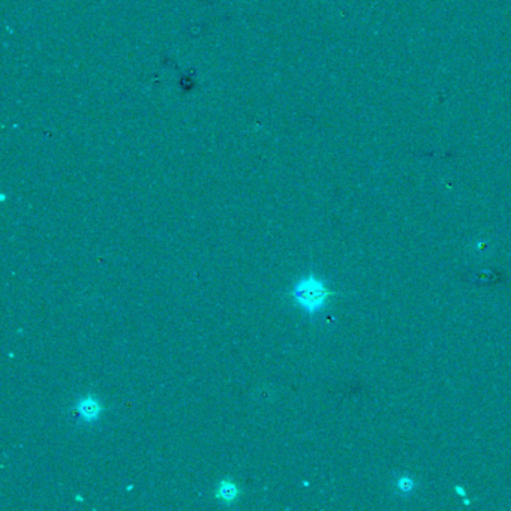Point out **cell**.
<instances>
[{
	"label": "cell",
	"instance_id": "1",
	"mask_svg": "<svg viewBox=\"0 0 511 511\" xmlns=\"http://www.w3.org/2000/svg\"><path fill=\"white\" fill-rule=\"evenodd\" d=\"M334 296L336 293L331 291L325 284V280L316 276L315 273H309L307 276L297 280L289 291L293 303L312 318L329 305Z\"/></svg>",
	"mask_w": 511,
	"mask_h": 511
},
{
	"label": "cell",
	"instance_id": "2",
	"mask_svg": "<svg viewBox=\"0 0 511 511\" xmlns=\"http://www.w3.org/2000/svg\"><path fill=\"white\" fill-rule=\"evenodd\" d=\"M105 411V407L101 403L98 398L93 394H87L86 398L80 399L75 405V412L84 423H93L99 420L101 414Z\"/></svg>",
	"mask_w": 511,
	"mask_h": 511
},
{
	"label": "cell",
	"instance_id": "3",
	"mask_svg": "<svg viewBox=\"0 0 511 511\" xmlns=\"http://www.w3.org/2000/svg\"><path fill=\"white\" fill-rule=\"evenodd\" d=\"M239 495H240L239 486H237L233 480L225 479L222 481H219L216 488V498L224 502V504L226 505L233 504V502H235L237 498H239Z\"/></svg>",
	"mask_w": 511,
	"mask_h": 511
},
{
	"label": "cell",
	"instance_id": "4",
	"mask_svg": "<svg viewBox=\"0 0 511 511\" xmlns=\"http://www.w3.org/2000/svg\"><path fill=\"white\" fill-rule=\"evenodd\" d=\"M393 483H394L396 490H398V493L402 496L412 495L414 490H416V488H417V481L414 480L411 475H407V474L394 475Z\"/></svg>",
	"mask_w": 511,
	"mask_h": 511
},
{
	"label": "cell",
	"instance_id": "5",
	"mask_svg": "<svg viewBox=\"0 0 511 511\" xmlns=\"http://www.w3.org/2000/svg\"><path fill=\"white\" fill-rule=\"evenodd\" d=\"M454 490H456L457 495L463 498V502H465L466 505H470V504H471V502L468 501V495H466V490H465L462 486H454Z\"/></svg>",
	"mask_w": 511,
	"mask_h": 511
}]
</instances>
